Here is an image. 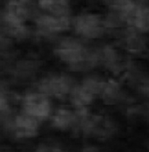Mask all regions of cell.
<instances>
[{
    "mask_svg": "<svg viewBox=\"0 0 149 152\" xmlns=\"http://www.w3.org/2000/svg\"><path fill=\"white\" fill-rule=\"evenodd\" d=\"M11 94L7 84L0 81V112H6L10 108Z\"/></svg>",
    "mask_w": 149,
    "mask_h": 152,
    "instance_id": "cell-14",
    "label": "cell"
},
{
    "mask_svg": "<svg viewBox=\"0 0 149 152\" xmlns=\"http://www.w3.org/2000/svg\"><path fill=\"white\" fill-rule=\"evenodd\" d=\"M126 45L127 50L134 53L142 52L145 47L144 40L135 33H131L127 36Z\"/></svg>",
    "mask_w": 149,
    "mask_h": 152,
    "instance_id": "cell-13",
    "label": "cell"
},
{
    "mask_svg": "<svg viewBox=\"0 0 149 152\" xmlns=\"http://www.w3.org/2000/svg\"><path fill=\"white\" fill-rule=\"evenodd\" d=\"M54 53L60 61L74 71H86L100 63L98 52L87 50L74 39H65L55 48Z\"/></svg>",
    "mask_w": 149,
    "mask_h": 152,
    "instance_id": "cell-1",
    "label": "cell"
},
{
    "mask_svg": "<svg viewBox=\"0 0 149 152\" xmlns=\"http://www.w3.org/2000/svg\"><path fill=\"white\" fill-rule=\"evenodd\" d=\"M101 95L105 103L113 104L118 102L120 98V90L118 84L114 81L106 82L104 89L101 93Z\"/></svg>",
    "mask_w": 149,
    "mask_h": 152,
    "instance_id": "cell-10",
    "label": "cell"
},
{
    "mask_svg": "<svg viewBox=\"0 0 149 152\" xmlns=\"http://www.w3.org/2000/svg\"><path fill=\"white\" fill-rule=\"evenodd\" d=\"M25 113L37 119H45L50 114V102L47 95L39 93H29L23 100Z\"/></svg>",
    "mask_w": 149,
    "mask_h": 152,
    "instance_id": "cell-4",
    "label": "cell"
},
{
    "mask_svg": "<svg viewBox=\"0 0 149 152\" xmlns=\"http://www.w3.org/2000/svg\"><path fill=\"white\" fill-rule=\"evenodd\" d=\"M8 45V41L6 40V39H4L3 36H2V34L0 33V51L1 50H3V49H4L6 46Z\"/></svg>",
    "mask_w": 149,
    "mask_h": 152,
    "instance_id": "cell-16",
    "label": "cell"
},
{
    "mask_svg": "<svg viewBox=\"0 0 149 152\" xmlns=\"http://www.w3.org/2000/svg\"><path fill=\"white\" fill-rule=\"evenodd\" d=\"M143 91H144V93L145 94H148L149 95V83H148V84H146L144 87H143Z\"/></svg>",
    "mask_w": 149,
    "mask_h": 152,
    "instance_id": "cell-19",
    "label": "cell"
},
{
    "mask_svg": "<svg viewBox=\"0 0 149 152\" xmlns=\"http://www.w3.org/2000/svg\"><path fill=\"white\" fill-rule=\"evenodd\" d=\"M76 32L86 39H98L104 34V19L93 13H83L74 20Z\"/></svg>",
    "mask_w": 149,
    "mask_h": 152,
    "instance_id": "cell-3",
    "label": "cell"
},
{
    "mask_svg": "<svg viewBox=\"0 0 149 152\" xmlns=\"http://www.w3.org/2000/svg\"><path fill=\"white\" fill-rule=\"evenodd\" d=\"M39 5L52 15L67 16L69 4L67 0H38Z\"/></svg>",
    "mask_w": 149,
    "mask_h": 152,
    "instance_id": "cell-8",
    "label": "cell"
},
{
    "mask_svg": "<svg viewBox=\"0 0 149 152\" xmlns=\"http://www.w3.org/2000/svg\"><path fill=\"white\" fill-rule=\"evenodd\" d=\"M105 83L106 82H105L98 78L89 77V78H86V80H84V81L82 82L81 85L85 88H86L88 91L91 92L93 95H95V94H101Z\"/></svg>",
    "mask_w": 149,
    "mask_h": 152,
    "instance_id": "cell-12",
    "label": "cell"
},
{
    "mask_svg": "<svg viewBox=\"0 0 149 152\" xmlns=\"http://www.w3.org/2000/svg\"><path fill=\"white\" fill-rule=\"evenodd\" d=\"M73 80L66 75H54L42 79L38 85L39 91L47 96L63 98L74 88Z\"/></svg>",
    "mask_w": 149,
    "mask_h": 152,
    "instance_id": "cell-2",
    "label": "cell"
},
{
    "mask_svg": "<svg viewBox=\"0 0 149 152\" xmlns=\"http://www.w3.org/2000/svg\"><path fill=\"white\" fill-rule=\"evenodd\" d=\"M36 152H65L63 150H61L58 147L55 146H51V145H46V144H42L40 145Z\"/></svg>",
    "mask_w": 149,
    "mask_h": 152,
    "instance_id": "cell-15",
    "label": "cell"
},
{
    "mask_svg": "<svg viewBox=\"0 0 149 152\" xmlns=\"http://www.w3.org/2000/svg\"><path fill=\"white\" fill-rule=\"evenodd\" d=\"M83 152H101V151L95 147H87L83 151Z\"/></svg>",
    "mask_w": 149,
    "mask_h": 152,
    "instance_id": "cell-17",
    "label": "cell"
},
{
    "mask_svg": "<svg viewBox=\"0 0 149 152\" xmlns=\"http://www.w3.org/2000/svg\"><path fill=\"white\" fill-rule=\"evenodd\" d=\"M52 123L53 127L61 130H65L77 125L78 115L69 109L60 108L52 116Z\"/></svg>",
    "mask_w": 149,
    "mask_h": 152,
    "instance_id": "cell-7",
    "label": "cell"
},
{
    "mask_svg": "<svg viewBox=\"0 0 149 152\" xmlns=\"http://www.w3.org/2000/svg\"><path fill=\"white\" fill-rule=\"evenodd\" d=\"M39 31L44 34H54L67 30L70 21L67 16L41 15L36 18Z\"/></svg>",
    "mask_w": 149,
    "mask_h": 152,
    "instance_id": "cell-5",
    "label": "cell"
},
{
    "mask_svg": "<svg viewBox=\"0 0 149 152\" xmlns=\"http://www.w3.org/2000/svg\"><path fill=\"white\" fill-rule=\"evenodd\" d=\"M132 26L142 31H149V7H140Z\"/></svg>",
    "mask_w": 149,
    "mask_h": 152,
    "instance_id": "cell-11",
    "label": "cell"
},
{
    "mask_svg": "<svg viewBox=\"0 0 149 152\" xmlns=\"http://www.w3.org/2000/svg\"><path fill=\"white\" fill-rule=\"evenodd\" d=\"M94 95L85 88L82 85L75 86L71 92V99L73 103L78 108H83L90 105L93 101Z\"/></svg>",
    "mask_w": 149,
    "mask_h": 152,
    "instance_id": "cell-9",
    "label": "cell"
},
{
    "mask_svg": "<svg viewBox=\"0 0 149 152\" xmlns=\"http://www.w3.org/2000/svg\"><path fill=\"white\" fill-rule=\"evenodd\" d=\"M133 4H136V5H139V6H140V4H141V3L142 2H144L145 0H130Z\"/></svg>",
    "mask_w": 149,
    "mask_h": 152,
    "instance_id": "cell-18",
    "label": "cell"
},
{
    "mask_svg": "<svg viewBox=\"0 0 149 152\" xmlns=\"http://www.w3.org/2000/svg\"><path fill=\"white\" fill-rule=\"evenodd\" d=\"M14 132L17 138H31L39 132L38 119L24 113L17 115L14 120Z\"/></svg>",
    "mask_w": 149,
    "mask_h": 152,
    "instance_id": "cell-6",
    "label": "cell"
}]
</instances>
